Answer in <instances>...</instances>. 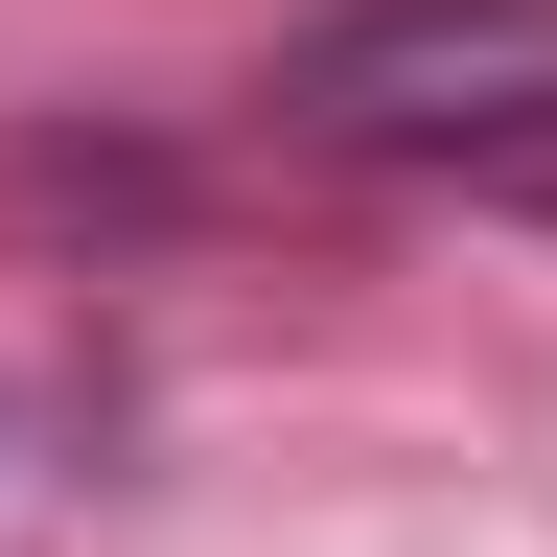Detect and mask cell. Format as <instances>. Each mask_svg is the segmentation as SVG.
<instances>
[{
	"instance_id": "6da1fadb",
	"label": "cell",
	"mask_w": 557,
	"mask_h": 557,
	"mask_svg": "<svg viewBox=\"0 0 557 557\" xmlns=\"http://www.w3.org/2000/svg\"><path fill=\"white\" fill-rule=\"evenodd\" d=\"M278 116L372 139V163H487L557 186V0H348L278 47Z\"/></svg>"
}]
</instances>
